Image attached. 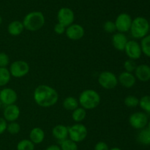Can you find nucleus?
<instances>
[{
    "mask_svg": "<svg viewBox=\"0 0 150 150\" xmlns=\"http://www.w3.org/2000/svg\"><path fill=\"white\" fill-rule=\"evenodd\" d=\"M35 102L41 107H50L55 105L59 99L58 92L48 85H40L34 91Z\"/></svg>",
    "mask_w": 150,
    "mask_h": 150,
    "instance_id": "f257e3e1",
    "label": "nucleus"
},
{
    "mask_svg": "<svg viewBox=\"0 0 150 150\" xmlns=\"http://www.w3.org/2000/svg\"><path fill=\"white\" fill-rule=\"evenodd\" d=\"M22 22L25 29L30 32H36L44 26L45 18L42 12L32 11L24 16Z\"/></svg>",
    "mask_w": 150,
    "mask_h": 150,
    "instance_id": "f03ea898",
    "label": "nucleus"
},
{
    "mask_svg": "<svg viewBox=\"0 0 150 150\" xmlns=\"http://www.w3.org/2000/svg\"><path fill=\"white\" fill-rule=\"evenodd\" d=\"M78 100L81 107L87 110L96 108L100 103L101 98L95 90L86 89L81 93Z\"/></svg>",
    "mask_w": 150,
    "mask_h": 150,
    "instance_id": "7ed1b4c3",
    "label": "nucleus"
},
{
    "mask_svg": "<svg viewBox=\"0 0 150 150\" xmlns=\"http://www.w3.org/2000/svg\"><path fill=\"white\" fill-rule=\"evenodd\" d=\"M149 22L146 18L138 16L133 19L130 32L135 39H142L149 32Z\"/></svg>",
    "mask_w": 150,
    "mask_h": 150,
    "instance_id": "20e7f679",
    "label": "nucleus"
},
{
    "mask_svg": "<svg viewBox=\"0 0 150 150\" xmlns=\"http://www.w3.org/2000/svg\"><path fill=\"white\" fill-rule=\"evenodd\" d=\"M88 135V130L84 124L76 123L68 126V137L70 140L76 143L84 141Z\"/></svg>",
    "mask_w": 150,
    "mask_h": 150,
    "instance_id": "39448f33",
    "label": "nucleus"
},
{
    "mask_svg": "<svg viewBox=\"0 0 150 150\" xmlns=\"http://www.w3.org/2000/svg\"><path fill=\"white\" fill-rule=\"evenodd\" d=\"M98 81L102 88L106 90L115 88L118 85V78L115 74L109 71H104L98 75Z\"/></svg>",
    "mask_w": 150,
    "mask_h": 150,
    "instance_id": "423d86ee",
    "label": "nucleus"
},
{
    "mask_svg": "<svg viewBox=\"0 0 150 150\" xmlns=\"http://www.w3.org/2000/svg\"><path fill=\"white\" fill-rule=\"evenodd\" d=\"M30 67L29 63L24 60H16L10 64V73L11 76L15 78H21L29 74Z\"/></svg>",
    "mask_w": 150,
    "mask_h": 150,
    "instance_id": "0eeeda50",
    "label": "nucleus"
},
{
    "mask_svg": "<svg viewBox=\"0 0 150 150\" xmlns=\"http://www.w3.org/2000/svg\"><path fill=\"white\" fill-rule=\"evenodd\" d=\"M148 116L144 112H135L129 117L130 125L135 129H142L147 126Z\"/></svg>",
    "mask_w": 150,
    "mask_h": 150,
    "instance_id": "6e6552de",
    "label": "nucleus"
},
{
    "mask_svg": "<svg viewBox=\"0 0 150 150\" xmlns=\"http://www.w3.org/2000/svg\"><path fill=\"white\" fill-rule=\"evenodd\" d=\"M132 21H133V19L128 13H120V15L117 16V19L114 21L116 25V29L118 32L126 33V32L130 31Z\"/></svg>",
    "mask_w": 150,
    "mask_h": 150,
    "instance_id": "1a4fd4ad",
    "label": "nucleus"
},
{
    "mask_svg": "<svg viewBox=\"0 0 150 150\" xmlns=\"http://www.w3.org/2000/svg\"><path fill=\"white\" fill-rule=\"evenodd\" d=\"M124 51L128 58L131 60H139L142 57V51L141 45L136 40H130L127 41Z\"/></svg>",
    "mask_w": 150,
    "mask_h": 150,
    "instance_id": "9d476101",
    "label": "nucleus"
},
{
    "mask_svg": "<svg viewBox=\"0 0 150 150\" xmlns=\"http://www.w3.org/2000/svg\"><path fill=\"white\" fill-rule=\"evenodd\" d=\"M57 20H58V23L62 24L65 27H67L74 23V12L69 7H62L57 13Z\"/></svg>",
    "mask_w": 150,
    "mask_h": 150,
    "instance_id": "9b49d317",
    "label": "nucleus"
},
{
    "mask_svg": "<svg viewBox=\"0 0 150 150\" xmlns=\"http://www.w3.org/2000/svg\"><path fill=\"white\" fill-rule=\"evenodd\" d=\"M85 30L83 26L79 24H72L66 27L65 35L71 41H79L84 36Z\"/></svg>",
    "mask_w": 150,
    "mask_h": 150,
    "instance_id": "f8f14e48",
    "label": "nucleus"
},
{
    "mask_svg": "<svg viewBox=\"0 0 150 150\" xmlns=\"http://www.w3.org/2000/svg\"><path fill=\"white\" fill-rule=\"evenodd\" d=\"M18 94L15 90L10 88H4L0 90V102L4 106L16 104Z\"/></svg>",
    "mask_w": 150,
    "mask_h": 150,
    "instance_id": "ddd939ff",
    "label": "nucleus"
},
{
    "mask_svg": "<svg viewBox=\"0 0 150 150\" xmlns=\"http://www.w3.org/2000/svg\"><path fill=\"white\" fill-rule=\"evenodd\" d=\"M21 114L20 108L16 104L5 106L3 111V118L7 122L16 121Z\"/></svg>",
    "mask_w": 150,
    "mask_h": 150,
    "instance_id": "4468645a",
    "label": "nucleus"
},
{
    "mask_svg": "<svg viewBox=\"0 0 150 150\" xmlns=\"http://www.w3.org/2000/svg\"><path fill=\"white\" fill-rule=\"evenodd\" d=\"M118 82L125 88H131L136 82V78L133 73L123 71L120 74L118 77Z\"/></svg>",
    "mask_w": 150,
    "mask_h": 150,
    "instance_id": "2eb2a0df",
    "label": "nucleus"
},
{
    "mask_svg": "<svg viewBox=\"0 0 150 150\" xmlns=\"http://www.w3.org/2000/svg\"><path fill=\"white\" fill-rule=\"evenodd\" d=\"M127 37L126 35L122 32H117L112 35L111 38V43L114 49H116L118 51H124L125 46L127 44Z\"/></svg>",
    "mask_w": 150,
    "mask_h": 150,
    "instance_id": "dca6fc26",
    "label": "nucleus"
},
{
    "mask_svg": "<svg viewBox=\"0 0 150 150\" xmlns=\"http://www.w3.org/2000/svg\"><path fill=\"white\" fill-rule=\"evenodd\" d=\"M134 75L141 82H148L150 80V66L146 64L139 65L135 69Z\"/></svg>",
    "mask_w": 150,
    "mask_h": 150,
    "instance_id": "f3484780",
    "label": "nucleus"
},
{
    "mask_svg": "<svg viewBox=\"0 0 150 150\" xmlns=\"http://www.w3.org/2000/svg\"><path fill=\"white\" fill-rule=\"evenodd\" d=\"M52 135L55 139L62 141L68 138V126L63 124H57L52 129Z\"/></svg>",
    "mask_w": 150,
    "mask_h": 150,
    "instance_id": "a211bd4d",
    "label": "nucleus"
},
{
    "mask_svg": "<svg viewBox=\"0 0 150 150\" xmlns=\"http://www.w3.org/2000/svg\"><path fill=\"white\" fill-rule=\"evenodd\" d=\"M45 132L40 127H34L29 132V140L34 144H40L45 139Z\"/></svg>",
    "mask_w": 150,
    "mask_h": 150,
    "instance_id": "6ab92c4d",
    "label": "nucleus"
},
{
    "mask_svg": "<svg viewBox=\"0 0 150 150\" xmlns=\"http://www.w3.org/2000/svg\"><path fill=\"white\" fill-rule=\"evenodd\" d=\"M24 29L23 22L18 20L13 21L7 26V32L12 36H18Z\"/></svg>",
    "mask_w": 150,
    "mask_h": 150,
    "instance_id": "aec40b11",
    "label": "nucleus"
},
{
    "mask_svg": "<svg viewBox=\"0 0 150 150\" xmlns=\"http://www.w3.org/2000/svg\"><path fill=\"white\" fill-rule=\"evenodd\" d=\"M137 140L141 144L150 145V130L147 127L140 129L137 136Z\"/></svg>",
    "mask_w": 150,
    "mask_h": 150,
    "instance_id": "412c9836",
    "label": "nucleus"
},
{
    "mask_svg": "<svg viewBox=\"0 0 150 150\" xmlns=\"http://www.w3.org/2000/svg\"><path fill=\"white\" fill-rule=\"evenodd\" d=\"M79 105V100L73 96H67L64 99L62 102V106L67 110H74Z\"/></svg>",
    "mask_w": 150,
    "mask_h": 150,
    "instance_id": "4be33fe9",
    "label": "nucleus"
},
{
    "mask_svg": "<svg viewBox=\"0 0 150 150\" xmlns=\"http://www.w3.org/2000/svg\"><path fill=\"white\" fill-rule=\"evenodd\" d=\"M86 116V110L82 107H78L77 108L73 110L72 113V119L76 123H81L85 119Z\"/></svg>",
    "mask_w": 150,
    "mask_h": 150,
    "instance_id": "5701e85b",
    "label": "nucleus"
},
{
    "mask_svg": "<svg viewBox=\"0 0 150 150\" xmlns=\"http://www.w3.org/2000/svg\"><path fill=\"white\" fill-rule=\"evenodd\" d=\"M11 79L10 71L7 68L0 67V87H4L10 82Z\"/></svg>",
    "mask_w": 150,
    "mask_h": 150,
    "instance_id": "b1692460",
    "label": "nucleus"
},
{
    "mask_svg": "<svg viewBox=\"0 0 150 150\" xmlns=\"http://www.w3.org/2000/svg\"><path fill=\"white\" fill-rule=\"evenodd\" d=\"M140 45L142 54L146 55V57H150V34H148L141 40Z\"/></svg>",
    "mask_w": 150,
    "mask_h": 150,
    "instance_id": "393cba45",
    "label": "nucleus"
},
{
    "mask_svg": "<svg viewBox=\"0 0 150 150\" xmlns=\"http://www.w3.org/2000/svg\"><path fill=\"white\" fill-rule=\"evenodd\" d=\"M139 107L144 111L145 113L150 115V96L146 95L139 99Z\"/></svg>",
    "mask_w": 150,
    "mask_h": 150,
    "instance_id": "a878e982",
    "label": "nucleus"
},
{
    "mask_svg": "<svg viewBox=\"0 0 150 150\" xmlns=\"http://www.w3.org/2000/svg\"><path fill=\"white\" fill-rule=\"evenodd\" d=\"M60 148L61 150H78L77 143L74 142L70 138L64 140L60 142Z\"/></svg>",
    "mask_w": 150,
    "mask_h": 150,
    "instance_id": "bb28decb",
    "label": "nucleus"
},
{
    "mask_svg": "<svg viewBox=\"0 0 150 150\" xmlns=\"http://www.w3.org/2000/svg\"><path fill=\"white\" fill-rule=\"evenodd\" d=\"M17 150H35V144L28 139H23L17 144Z\"/></svg>",
    "mask_w": 150,
    "mask_h": 150,
    "instance_id": "cd10ccee",
    "label": "nucleus"
},
{
    "mask_svg": "<svg viewBox=\"0 0 150 150\" xmlns=\"http://www.w3.org/2000/svg\"><path fill=\"white\" fill-rule=\"evenodd\" d=\"M124 103L127 107H136L139 106V99L133 95H129L125 98Z\"/></svg>",
    "mask_w": 150,
    "mask_h": 150,
    "instance_id": "c85d7f7f",
    "label": "nucleus"
},
{
    "mask_svg": "<svg viewBox=\"0 0 150 150\" xmlns=\"http://www.w3.org/2000/svg\"><path fill=\"white\" fill-rule=\"evenodd\" d=\"M7 131L11 135H17L21 131V126L18 122H9L7 126Z\"/></svg>",
    "mask_w": 150,
    "mask_h": 150,
    "instance_id": "c756f323",
    "label": "nucleus"
},
{
    "mask_svg": "<svg viewBox=\"0 0 150 150\" xmlns=\"http://www.w3.org/2000/svg\"><path fill=\"white\" fill-rule=\"evenodd\" d=\"M136 66H136L135 60H131V59H127L124 63L125 70V71L130 72V73H133L135 71Z\"/></svg>",
    "mask_w": 150,
    "mask_h": 150,
    "instance_id": "7c9ffc66",
    "label": "nucleus"
},
{
    "mask_svg": "<svg viewBox=\"0 0 150 150\" xmlns=\"http://www.w3.org/2000/svg\"><path fill=\"white\" fill-rule=\"evenodd\" d=\"M103 29L107 33H114L116 29V25L114 21H106L103 24Z\"/></svg>",
    "mask_w": 150,
    "mask_h": 150,
    "instance_id": "2f4dec72",
    "label": "nucleus"
},
{
    "mask_svg": "<svg viewBox=\"0 0 150 150\" xmlns=\"http://www.w3.org/2000/svg\"><path fill=\"white\" fill-rule=\"evenodd\" d=\"M10 57L4 52H0V67L7 68L10 65Z\"/></svg>",
    "mask_w": 150,
    "mask_h": 150,
    "instance_id": "473e14b6",
    "label": "nucleus"
},
{
    "mask_svg": "<svg viewBox=\"0 0 150 150\" xmlns=\"http://www.w3.org/2000/svg\"><path fill=\"white\" fill-rule=\"evenodd\" d=\"M54 32L57 35H62V34L65 33V30H66V27L62 25V24L60 23H57L56 24L55 26L54 27Z\"/></svg>",
    "mask_w": 150,
    "mask_h": 150,
    "instance_id": "72a5a7b5",
    "label": "nucleus"
},
{
    "mask_svg": "<svg viewBox=\"0 0 150 150\" xmlns=\"http://www.w3.org/2000/svg\"><path fill=\"white\" fill-rule=\"evenodd\" d=\"M95 150H109L108 144L104 141H99L95 146Z\"/></svg>",
    "mask_w": 150,
    "mask_h": 150,
    "instance_id": "f704fd0d",
    "label": "nucleus"
},
{
    "mask_svg": "<svg viewBox=\"0 0 150 150\" xmlns=\"http://www.w3.org/2000/svg\"><path fill=\"white\" fill-rule=\"evenodd\" d=\"M7 121L3 117H0V135L7 130Z\"/></svg>",
    "mask_w": 150,
    "mask_h": 150,
    "instance_id": "c9c22d12",
    "label": "nucleus"
},
{
    "mask_svg": "<svg viewBox=\"0 0 150 150\" xmlns=\"http://www.w3.org/2000/svg\"><path fill=\"white\" fill-rule=\"evenodd\" d=\"M45 150H61V148H60L59 146L54 144V145H51L47 147Z\"/></svg>",
    "mask_w": 150,
    "mask_h": 150,
    "instance_id": "e433bc0d",
    "label": "nucleus"
},
{
    "mask_svg": "<svg viewBox=\"0 0 150 150\" xmlns=\"http://www.w3.org/2000/svg\"><path fill=\"white\" fill-rule=\"evenodd\" d=\"M109 150H122V149H121L118 148V147H114V148H111V149H109Z\"/></svg>",
    "mask_w": 150,
    "mask_h": 150,
    "instance_id": "4c0bfd02",
    "label": "nucleus"
},
{
    "mask_svg": "<svg viewBox=\"0 0 150 150\" xmlns=\"http://www.w3.org/2000/svg\"><path fill=\"white\" fill-rule=\"evenodd\" d=\"M1 23H2V17H1V16L0 15V26H1Z\"/></svg>",
    "mask_w": 150,
    "mask_h": 150,
    "instance_id": "58836bf2",
    "label": "nucleus"
},
{
    "mask_svg": "<svg viewBox=\"0 0 150 150\" xmlns=\"http://www.w3.org/2000/svg\"><path fill=\"white\" fill-rule=\"evenodd\" d=\"M147 126V128H148V129H149V130H150V121H148L147 126Z\"/></svg>",
    "mask_w": 150,
    "mask_h": 150,
    "instance_id": "ea45409f",
    "label": "nucleus"
},
{
    "mask_svg": "<svg viewBox=\"0 0 150 150\" xmlns=\"http://www.w3.org/2000/svg\"><path fill=\"white\" fill-rule=\"evenodd\" d=\"M1 102H0V109H1Z\"/></svg>",
    "mask_w": 150,
    "mask_h": 150,
    "instance_id": "a19ab883",
    "label": "nucleus"
},
{
    "mask_svg": "<svg viewBox=\"0 0 150 150\" xmlns=\"http://www.w3.org/2000/svg\"><path fill=\"white\" fill-rule=\"evenodd\" d=\"M149 32H150V24H149Z\"/></svg>",
    "mask_w": 150,
    "mask_h": 150,
    "instance_id": "79ce46f5",
    "label": "nucleus"
},
{
    "mask_svg": "<svg viewBox=\"0 0 150 150\" xmlns=\"http://www.w3.org/2000/svg\"><path fill=\"white\" fill-rule=\"evenodd\" d=\"M0 90H1V89H0Z\"/></svg>",
    "mask_w": 150,
    "mask_h": 150,
    "instance_id": "37998d69",
    "label": "nucleus"
}]
</instances>
